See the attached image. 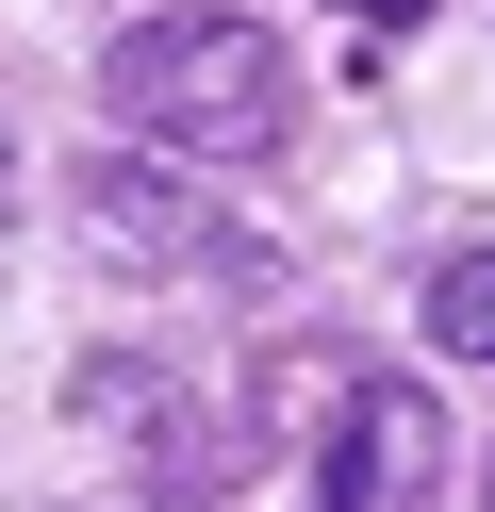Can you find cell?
<instances>
[{
  "label": "cell",
  "instance_id": "obj_1",
  "mask_svg": "<svg viewBox=\"0 0 495 512\" xmlns=\"http://www.w3.org/2000/svg\"><path fill=\"white\" fill-rule=\"evenodd\" d=\"M99 116L149 149H198V166H248V149H281L297 116V67L264 17H231V0H182V17H132L116 50H99Z\"/></svg>",
  "mask_w": 495,
  "mask_h": 512
},
{
  "label": "cell",
  "instance_id": "obj_2",
  "mask_svg": "<svg viewBox=\"0 0 495 512\" xmlns=\"http://www.w3.org/2000/svg\"><path fill=\"white\" fill-rule=\"evenodd\" d=\"M66 215H83V248L99 265H132V281H215V298H281V248H248L198 182H165V166H83L66 182Z\"/></svg>",
  "mask_w": 495,
  "mask_h": 512
},
{
  "label": "cell",
  "instance_id": "obj_3",
  "mask_svg": "<svg viewBox=\"0 0 495 512\" xmlns=\"http://www.w3.org/2000/svg\"><path fill=\"white\" fill-rule=\"evenodd\" d=\"M83 413L132 446V479H165V496H215L231 463H248V380L231 364H83Z\"/></svg>",
  "mask_w": 495,
  "mask_h": 512
},
{
  "label": "cell",
  "instance_id": "obj_4",
  "mask_svg": "<svg viewBox=\"0 0 495 512\" xmlns=\"http://www.w3.org/2000/svg\"><path fill=\"white\" fill-rule=\"evenodd\" d=\"M429 479H446V413H429L413 380H363V397L330 413V479H314V512H429Z\"/></svg>",
  "mask_w": 495,
  "mask_h": 512
},
{
  "label": "cell",
  "instance_id": "obj_5",
  "mask_svg": "<svg viewBox=\"0 0 495 512\" xmlns=\"http://www.w3.org/2000/svg\"><path fill=\"white\" fill-rule=\"evenodd\" d=\"M429 347H446V364H495V248H446V281H429Z\"/></svg>",
  "mask_w": 495,
  "mask_h": 512
},
{
  "label": "cell",
  "instance_id": "obj_6",
  "mask_svg": "<svg viewBox=\"0 0 495 512\" xmlns=\"http://www.w3.org/2000/svg\"><path fill=\"white\" fill-rule=\"evenodd\" d=\"M347 17H380V34H413V17H429V0H347Z\"/></svg>",
  "mask_w": 495,
  "mask_h": 512
}]
</instances>
